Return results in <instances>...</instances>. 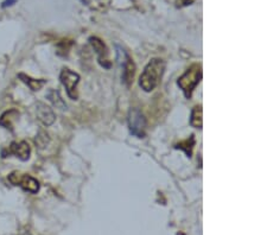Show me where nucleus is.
I'll use <instances>...</instances> for the list:
<instances>
[{
	"mask_svg": "<svg viewBox=\"0 0 267 235\" xmlns=\"http://www.w3.org/2000/svg\"><path fill=\"white\" fill-rule=\"evenodd\" d=\"M165 70V62L160 58H153L145 67L140 75L139 85L145 92H152L159 85L161 76Z\"/></svg>",
	"mask_w": 267,
	"mask_h": 235,
	"instance_id": "f257e3e1",
	"label": "nucleus"
},
{
	"mask_svg": "<svg viewBox=\"0 0 267 235\" xmlns=\"http://www.w3.org/2000/svg\"><path fill=\"white\" fill-rule=\"evenodd\" d=\"M201 80H202V65L195 63L188 68L187 71L178 79L177 85L183 91L186 98L190 99L194 89L197 87Z\"/></svg>",
	"mask_w": 267,
	"mask_h": 235,
	"instance_id": "f03ea898",
	"label": "nucleus"
},
{
	"mask_svg": "<svg viewBox=\"0 0 267 235\" xmlns=\"http://www.w3.org/2000/svg\"><path fill=\"white\" fill-rule=\"evenodd\" d=\"M9 181L16 187H21L24 191L31 194H37L39 191V183L37 180L30 175L21 174L18 171H13L9 175Z\"/></svg>",
	"mask_w": 267,
	"mask_h": 235,
	"instance_id": "7ed1b4c3",
	"label": "nucleus"
},
{
	"mask_svg": "<svg viewBox=\"0 0 267 235\" xmlns=\"http://www.w3.org/2000/svg\"><path fill=\"white\" fill-rule=\"evenodd\" d=\"M128 126L133 135L138 138H144L146 133V119L141 113L140 109L131 108L128 112Z\"/></svg>",
	"mask_w": 267,
	"mask_h": 235,
	"instance_id": "20e7f679",
	"label": "nucleus"
},
{
	"mask_svg": "<svg viewBox=\"0 0 267 235\" xmlns=\"http://www.w3.org/2000/svg\"><path fill=\"white\" fill-rule=\"evenodd\" d=\"M59 80H61L62 85L64 86V88L67 89V94L68 97L71 99V100H77L78 94H77V85L80 82V75L77 72L70 70V69L64 68L63 70L61 71V75H59Z\"/></svg>",
	"mask_w": 267,
	"mask_h": 235,
	"instance_id": "39448f33",
	"label": "nucleus"
},
{
	"mask_svg": "<svg viewBox=\"0 0 267 235\" xmlns=\"http://www.w3.org/2000/svg\"><path fill=\"white\" fill-rule=\"evenodd\" d=\"M3 157H8V155H15V157L19 158V160L25 162L30 158V154H31V147L30 145L26 143V141H21V143H13L10 145L8 150H3L2 152Z\"/></svg>",
	"mask_w": 267,
	"mask_h": 235,
	"instance_id": "423d86ee",
	"label": "nucleus"
},
{
	"mask_svg": "<svg viewBox=\"0 0 267 235\" xmlns=\"http://www.w3.org/2000/svg\"><path fill=\"white\" fill-rule=\"evenodd\" d=\"M36 114H37L38 120L47 127L51 126L56 120V115L52 108L43 104V102H37V105H36Z\"/></svg>",
	"mask_w": 267,
	"mask_h": 235,
	"instance_id": "0eeeda50",
	"label": "nucleus"
},
{
	"mask_svg": "<svg viewBox=\"0 0 267 235\" xmlns=\"http://www.w3.org/2000/svg\"><path fill=\"white\" fill-rule=\"evenodd\" d=\"M89 43H91L92 46H93L94 50L97 51V54L99 56V63H100L104 68H110L111 62L108 61L107 58L108 50L106 45H105V43L98 37H91L89 38Z\"/></svg>",
	"mask_w": 267,
	"mask_h": 235,
	"instance_id": "6e6552de",
	"label": "nucleus"
},
{
	"mask_svg": "<svg viewBox=\"0 0 267 235\" xmlns=\"http://www.w3.org/2000/svg\"><path fill=\"white\" fill-rule=\"evenodd\" d=\"M134 75H136V64H134L133 59H132L130 56H128L127 54H125L123 81L127 87H130V86L133 84Z\"/></svg>",
	"mask_w": 267,
	"mask_h": 235,
	"instance_id": "1a4fd4ad",
	"label": "nucleus"
},
{
	"mask_svg": "<svg viewBox=\"0 0 267 235\" xmlns=\"http://www.w3.org/2000/svg\"><path fill=\"white\" fill-rule=\"evenodd\" d=\"M18 77L19 80H22L30 89H31V91L34 92H37L39 89H42L43 86L47 84V80H43V79H39V80H37V79H32L26 74H23V72L18 74Z\"/></svg>",
	"mask_w": 267,
	"mask_h": 235,
	"instance_id": "9d476101",
	"label": "nucleus"
},
{
	"mask_svg": "<svg viewBox=\"0 0 267 235\" xmlns=\"http://www.w3.org/2000/svg\"><path fill=\"white\" fill-rule=\"evenodd\" d=\"M19 113L16 109H10V111L5 112L4 114L2 115V118H0V125H2L3 127L8 128V130H13V120H16V119L18 118Z\"/></svg>",
	"mask_w": 267,
	"mask_h": 235,
	"instance_id": "9b49d317",
	"label": "nucleus"
},
{
	"mask_svg": "<svg viewBox=\"0 0 267 235\" xmlns=\"http://www.w3.org/2000/svg\"><path fill=\"white\" fill-rule=\"evenodd\" d=\"M47 98H48V100L50 101L56 108L62 109V111L67 108V104H65L63 99H62L61 95H59L58 91H55V89H50V91L47 93Z\"/></svg>",
	"mask_w": 267,
	"mask_h": 235,
	"instance_id": "f8f14e48",
	"label": "nucleus"
},
{
	"mask_svg": "<svg viewBox=\"0 0 267 235\" xmlns=\"http://www.w3.org/2000/svg\"><path fill=\"white\" fill-rule=\"evenodd\" d=\"M190 125L195 128H202L203 119H202V106H195L191 111Z\"/></svg>",
	"mask_w": 267,
	"mask_h": 235,
	"instance_id": "ddd939ff",
	"label": "nucleus"
},
{
	"mask_svg": "<svg viewBox=\"0 0 267 235\" xmlns=\"http://www.w3.org/2000/svg\"><path fill=\"white\" fill-rule=\"evenodd\" d=\"M195 146V138H194V135H191L189 139H187V140H183L181 141V143L176 144V148H181V150H183L186 152L188 157H191V154H193V148Z\"/></svg>",
	"mask_w": 267,
	"mask_h": 235,
	"instance_id": "4468645a",
	"label": "nucleus"
},
{
	"mask_svg": "<svg viewBox=\"0 0 267 235\" xmlns=\"http://www.w3.org/2000/svg\"><path fill=\"white\" fill-rule=\"evenodd\" d=\"M49 140H50V139H49V135L47 132L41 130L38 132L35 141H36V145H37L39 148H44L49 144Z\"/></svg>",
	"mask_w": 267,
	"mask_h": 235,
	"instance_id": "2eb2a0df",
	"label": "nucleus"
},
{
	"mask_svg": "<svg viewBox=\"0 0 267 235\" xmlns=\"http://www.w3.org/2000/svg\"><path fill=\"white\" fill-rule=\"evenodd\" d=\"M195 0H176V6L177 8H186L193 4Z\"/></svg>",
	"mask_w": 267,
	"mask_h": 235,
	"instance_id": "dca6fc26",
	"label": "nucleus"
},
{
	"mask_svg": "<svg viewBox=\"0 0 267 235\" xmlns=\"http://www.w3.org/2000/svg\"><path fill=\"white\" fill-rule=\"evenodd\" d=\"M17 3V0H5L4 3H3L2 8L5 9V8H9V6H12L13 4H16Z\"/></svg>",
	"mask_w": 267,
	"mask_h": 235,
	"instance_id": "f3484780",
	"label": "nucleus"
},
{
	"mask_svg": "<svg viewBox=\"0 0 267 235\" xmlns=\"http://www.w3.org/2000/svg\"><path fill=\"white\" fill-rule=\"evenodd\" d=\"M19 235H31V234H30L29 231H22V233L19 234Z\"/></svg>",
	"mask_w": 267,
	"mask_h": 235,
	"instance_id": "a211bd4d",
	"label": "nucleus"
}]
</instances>
